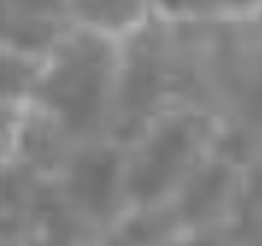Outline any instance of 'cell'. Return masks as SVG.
I'll return each instance as SVG.
<instances>
[{
    "label": "cell",
    "instance_id": "cell-1",
    "mask_svg": "<svg viewBox=\"0 0 262 246\" xmlns=\"http://www.w3.org/2000/svg\"><path fill=\"white\" fill-rule=\"evenodd\" d=\"M102 91V63L100 56L79 54L70 58L49 81L51 102L74 123H81L95 112Z\"/></svg>",
    "mask_w": 262,
    "mask_h": 246
},
{
    "label": "cell",
    "instance_id": "cell-2",
    "mask_svg": "<svg viewBox=\"0 0 262 246\" xmlns=\"http://www.w3.org/2000/svg\"><path fill=\"white\" fill-rule=\"evenodd\" d=\"M186 144H188V137L183 130H169V133L160 135L148 151L144 165L135 172L133 191L142 197H151L154 193H158L169 179L179 158L183 156Z\"/></svg>",
    "mask_w": 262,
    "mask_h": 246
},
{
    "label": "cell",
    "instance_id": "cell-3",
    "mask_svg": "<svg viewBox=\"0 0 262 246\" xmlns=\"http://www.w3.org/2000/svg\"><path fill=\"white\" fill-rule=\"evenodd\" d=\"M114 183V158L95 156L77 165L74 172V193L93 209H102L112 195Z\"/></svg>",
    "mask_w": 262,
    "mask_h": 246
},
{
    "label": "cell",
    "instance_id": "cell-4",
    "mask_svg": "<svg viewBox=\"0 0 262 246\" xmlns=\"http://www.w3.org/2000/svg\"><path fill=\"white\" fill-rule=\"evenodd\" d=\"M26 70L16 63H7L3 60L0 63V93H14V91H21L26 84Z\"/></svg>",
    "mask_w": 262,
    "mask_h": 246
},
{
    "label": "cell",
    "instance_id": "cell-5",
    "mask_svg": "<svg viewBox=\"0 0 262 246\" xmlns=\"http://www.w3.org/2000/svg\"><path fill=\"white\" fill-rule=\"evenodd\" d=\"M200 186H202V188H200V195H198V197H190V207L202 209V207H207V204H209L211 195H216V193H218V186H221V177H218V174H211V177L204 179Z\"/></svg>",
    "mask_w": 262,
    "mask_h": 246
}]
</instances>
